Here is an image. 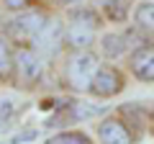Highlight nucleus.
<instances>
[{
	"label": "nucleus",
	"mask_w": 154,
	"mask_h": 144,
	"mask_svg": "<svg viewBox=\"0 0 154 144\" xmlns=\"http://www.w3.org/2000/svg\"><path fill=\"white\" fill-rule=\"evenodd\" d=\"M98 70H100V64H98V57L95 54H90L88 49L77 52L67 62V83L75 90H90V83H93Z\"/></svg>",
	"instance_id": "obj_1"
},
{
	"label": "nucleus",
	"mask_w": 154,
	"mask_h": 144,
	"mask_svg": "<svg viewBox=\"0 0 154 144\" xmlns=\"http://www.w3.org/2000/svg\"><path fill=\"white\" fill-rule=\"evenodd\" d=\"M46 26H49V21H46V16L41 11H26V13H21L18 18L11 21L8 31L18 41H36L38 33L44 31Z\"/></svg>",
	"instance_id": "obj_2"
},
{
	"label": "nucleus",
	"mask_w": 154,
	"mask_h": 144,
	"mask_svg": "<svg viewBox=\"0 0 154 144\" xmlns=\"http://www.w3.org/2000/svg\"><path fill=\"white\" fill-rule=\"evenodd\" d=\"M121 90H123V75L110 64H103L90 83V93L98 95V98H113Z\"/></svg>",
	"instance_id": "obj_3"
},
{
	"label": "nucleus",
	"mask_w": 154,
	"mask_h": 144,
	"mask_svg": "<svg viewBox=\"0 0 154 144\" xmlns=\"http://www.w3.org/2000/svg\"><path fill=\"white\" fill-rule=\"evenodd\" d=\"M16 72H18V80H23L26 85H33L44 75V62L31 46H18L16 49Z\"/></svg>",
	"instance_id": "obj_4"
},
{
	"label": "nucleus",
	"mask_w": 154,
	"mask_h": 144,
	"mask_svg": "<svg viewBox=\"0 0 154 144\" xmlns=\"http://www.w3.org/2000/svg\"><path fill=\"white\" fill-rule=\"evenodd\" d=\"M128 64H131V72L141 83H154V46L152 44L136 46Z\"/></svg>",
	"instance_id": "obj_5"
},
{
	"label": "nucleus",
	"mask_w": 154,
	"mask_h": 144,
	"mask_svg": "<svg viewBox=\"0 0 154 144\" xmlns=\"http://www.w3.org/2000/svg\"><path fill=\"white\" fill-rule=\"evenodd\" d=\"M98 139L100 144H134V134L128 131L126 121L118 118H105L98 126Z\"/></svg>",
	"instance_id": "obj_6"
},
{
	"label": "nucleus",
	"mask_w": 154,
	"mask_h": 144,
	"mask_svg": "<svg viewBox=\"0 0 154 144\" xmlns=\"http://www.w3.org/2000/svg\"><path fill=\"white\" fill-rule=\"evenodd\" d=\"M95 33H98V28H90V26H82V23H72L69 21V26H67V41H69L77 52H85L95 41Z\"/></svg>",
	"instance_id": "obj_7"
},
{
	"label": "nucleus",
	"mask_w": 154,
	"mask_h": 144,
	"mask_svg": "<svg viewBox=\"0 0 154 144\" xmlns=\"http://www.w3.org/2000/svg\"><path fill=\"white\" fill-rule=\"evenodd\" d=\"M103 13L105 21L110 23H123L128 16V8H131V0H95Z\"/></svg>",
	"instance_id": "obj_8"
},
{
	"label": "nucleus",
	"mask_w": 154,
	"mask_h": 144,
	"mask_svg": "<svg viewBox=\"0 0 154 144\" xmlns=\"http://www.w3.org/2000/svg\"><path fill=\"white\" fill-rule=\"evenodd\" d=\"M134 33H105L103 39H100V46H103V54L108 57V59H113V57L123 54V52L128 49V44H134Z\"/></svg>",
	"instance_id": "obj_9"
},
{
	"label": "nucleus",
	"mask_w": 154,
	"mask_h": 144,
	"mask_svg": "<svg viewBox=\"0 0 154 144\" xmlns=\"http://www.w3.org/2000/svg\"><path fill=\"white\" fill-rule=\"evenodd\" d=\"M134 21L141 31L154 33V3H139L134 11Z\"/></svg>",
	"instance_id": "obj_10"
},
{
	"label": "nucleus",
	"mask_w": 154,
	"mask_h": 144,
	"mask_svg": "<svg viewBox=\"0 0 154 144\" xmlns=\"http://www.w3.org/2000/svg\"><path fill=\"white\" fill-rule=\"evenodd\" d=\"M69 21L72 23H82V26H90V28H100L103 23V16L93 8H77V11L69 13Z\"/></svg>",
	"instance_id": "obj_11"
},
{
	"label": "nucleus",
	"mask_w": 154,
	"mask_h": 144,
	"mask_svg": "<svg viewBox=\"0 0 154 144\" xmlns=\"http://www.w3.org/2000/svg\"><path fill=\"white\" fill-rule=\"evenodd\" d=\"M13 67H16V54L5 44V39L0 36V80H11L13 77Z\"/></svg>",
	"instance_id": "obj_12"
},
{
	"label": "nucleus",
	"mask_w": 154,
	"mask_h": 144,
	"mask_svg": "<svg viewBox=\"0 0 154 144\" xmlns=\"http://www.w3.org/2000/svg\"><path fill=\"white\" fill-rule=\"evenodd\" d=\"M38 46H41V49H46V52H54L57 49V44H59V23L57 21H49V26L44 28V31L38 33Z\"/></svg>",
	"instance_id": "obj_13"
},
{
	"label": "nucleus",
	"mask_w": 154,
	"mask_h": 144,
	"mask_svg": "<svg viewBox=\"0 0 154 144\" xmlns=\"http://www.w3.org/2000/svg\"><path fill=\"white\" fill-rule=\"evenodd\" d=\"M44 144H93V142H90V136L82 134V131H62V134H57V136L46 139Z\"/></svg>",
	"instance_id": "obj_14"
},
{
	"label": "nucleus",
	"mask_w": 154,
	"mask_h": 144,
	"mask_svg": "<svg viewBox=\"0 0 154 144\" xmlns=\"http://www.w3.org/2000/svg\"><path fill=\"white\" fill-rule=\"evenodd\" d=\"M100 108L98 105H88V103H72V116L75 118H93L98 116Z\"/></svg>",
	"instance_id": "obj_15"
},
{
	"label": "nucleus",
	"mask_w": 154,
	"mask_h": 144,
	"mask_svg": "<svg viewBox=\"0 0 154 144\" xmlns=\"http://www.w3.org/2000/svg\"><path fill=\"white\" fill-rule=\"evenodd\" d=\"M28 0H3V5L11 8V11H21V8H26Z\"/></svg>",
	"instance_id": "obj_16"
},
{
	"label": "nucleus",
	"mask_w": 154,
	"mask_h": 144,
	"mask_svg": "<svg viewBox=\"0 0 154 144\" xmlns=\"http://www.w3.org/2000/svg\"><path fill=\"white\" fill-rule=\"evenodd\" d=\"M59 5H75V3H82V0H57Z\"/></svg>",
	"instance_id": "obj_17"
},
{
	"label": "nucleus",
	"mask_w": 154,
	"mask_h": 144,
	"mask_svg": "<svg viewBox=\"0 0 154 144\" xmlns=\"http://www.w3.org/2000/svg\"><path fill=\"white\" fill-rule=\"evenodd\" d=\"M149 116H152V124H154V105H152V113H149Z\"/></svg>",
	"instance_id": "obj_18"
}]
</instances>
